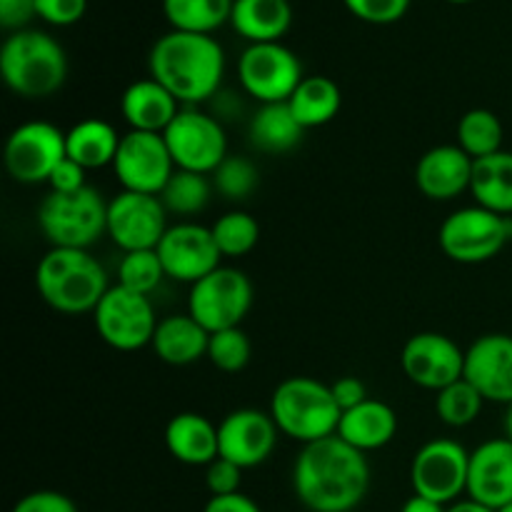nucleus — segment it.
<instances>
[{"instance_id": "1", "label": "nucleus", "mask_w": 512, "mask_h": 512, "mask_svg": "<svg viewBox=\"0 0 512 512\" xmlns=\"http://www.w3.org/2000/svg\"><path fill=\"white\" fill-rule=\"evenodd\" d=\"M293 490L310 512H353L370 490L368 458L338 435L303 445L293 465Z\"/></svg>"}, {"instance_id": "2", "label": "nucleus", "mask_w": 512, "mask_h": 512, "mask_svg": "<svg viewBox=\"0 0 512 512\" xmlns=\"http://www.w3.org/2000/svg\"><path fill=\"white\" fill-rule=\"evenodd\" d=\"M150 78L185 108L213 100L225 75V53L213 35L170 30L150 48Z\"/></svg>"}, {"instance_id": "3", "label": "nucleus", "mask_w": 512, "mask_h": 512, "mask_svg": "<svg viewBox=\"0 0 512 512\" xmlns=\"http://www.w3.org/2000/svg\"><path fill=\"white\" fill-rule=\"evenodd\" d=\"M35 288L45 305L63 315L93 313L108 293L103 265L78 248H50L35 268Z\"/></svg>"}, {"instance_id": "4", "label": "nucleus", "mask_w": 512, "mask_h": 512, "mask_svg": "<svg viewBox=\"0 0 512 512\" xmlns=\"http://www.w3.org/2000/svg\"><path fill=\"white\" fill-rule=\"evenodd\" d=\"M0 75L15 95L48 98L68 78V58L53 35L43 30H15L0 48Z\"/></svg>"}, {"instance_id": "5", "label": "nucleus", "mask_w": 512, "mask_h": 512, "mask_svg": "<svg viewBox=\"0 0 512 512\" xmlns=\"http://www.w3.org/2000/svg\"><path fill=\"white\" fill-rule=\"evenodd\" d=\"M268 413L285 438L310 445L338 433L343 410L335 403L330 385L308 375H295L273 390Z\"/></svg>"}, {"instance_id": "6", "label": "nucleus", "mask_w": 512, "mask_h": 512, "mask_svg": "<svg viewBox=\"0 0 512 512\" xmlns=\"http://www.w3.org/2000/svg\"><path fill=\"white\" fill-rule=\"evenodd\" d=\"M38 228L53 248L88 250L108 228V203L90 185L75 193L50 190L38 208Z\"/></svg>"}, {"instance_id": "7", "label": "nucleus", "mask_w": 512, "mask_h": 512, "mask_svg": "<svg viewBox=\"0 0 512 512\" xmlns=\"http://www.w3.org/2000/svg\"><path fill=\"white\" fill-rule=\"evenodd\" d=\"M512 240V218L480 205L460 208L443 220L438 233L440 250L450 260L478 265L493 260Z\"/></svg>"}, {"instance_id": "8", "label": "nucleus", "mask_w": 512, "mask_h": 512, "mask_svg": "<svg viewBox=\"0 0 512 512\" xmlns=\"http://www.w3.org/2000/svg\"><path fill=\"white\" fill-rule=\"evenodd\" d=\"M253 308V283L248 275L230 265H220L195 285H190L188 315L208 333L240 328Z\"/></svg>"}, {"instance_id": "9", "label": "nucleus", "mask_w": 512, "mask_h": 512, "mask_svg": "<svg viewBox=\"0 0 512 512\" xmlns=\"http://www.w3.org/2000/svg\"><path fill=\"white\" fill-rule=\"evenodd\" d=\"M93 323L105 345L120 353H135L153 343L160 320L148 295L113 285L93 310Z\"/></svg>"}, {"instance_id": "10", "label": "nucleus", "mask_w": 512, "mask_h": 512, "mask_svg": "<svg viewBox=\"0 0 512 512\" xmlns=\"http://www.w3.org/2000/svg\"><path fill=\"white\" fill-rule=\"evenodd\" d=\"M178 170L213 175L228 158V138L220 118L198 108H180L163 133Z\"/></svg>"}, {"instance_id": "11", "label": "nucleus", "mask_w": 512, "mask_h": 512, "mask_svg": "<svg viewBox=\"0 0 512 512\" xmlns=\"http://www.w3.org/2000/svg\"><path fill=\"white\" fill-rule=\"evenodd\" d=\"M238 78L250 98L268 105L288 103L305 75L298 55L283 43H253L240 55Z\"/></svg>"}, {"instance_id": "12", "label": "nucleus", "mask_w": 512, "mask_h": 512, "mask_svg": "<svg viewBox=\"0 0 512 512\" xmlns=\"http://www.w3.org/2000/svg\"><path fill=\"white\" fill-rule=\"evenodd\" d=\"M468 470L470 453L458 440L435 438L415 453L410 463V485L415 495L453 505L460 495L468 493Z\"/></svg>"}, {"instance_id": "13", "label": "nucleus", "mask_w": 512, "mask_h": 512, "mask_svg": "<svg viewBox=\"0 0 512 512\" xmlns=\"http://www.w3.org/2000/svg\"><path fill=\"white\" fill-rule=\"evenodd\" d=\"M5 168L10 178L23 185L48 183L53 170L68 158L65 133L45 120L18 125L5 143Z\"/></svg>"}, {"instance_id": "14", "label": "nucleus", "mask_w": 512, "mask_h": 512, "mask_svg": "<svg viewBox=\"0 0 512 512\" xmlns=\"http://www.w3.org/2000/svg\"><path fill=\"white\" fill-rule=\"evenodd\" d=\"M113 170L118 183L123 185V190L160 195L178 168H175L173 155H170L163 135L128 130L120 138V148L113 160Z\"/></svg>"}, {"instance_id": "15", "label": "nucleus", "mask_w": 512, "mask_h": 512, "mask_svg": "<svg viewBox=\"0 0 512 512\" xmlns=\"http://www.w3.org/2000/svg\"><path fill=\"white\" fill-rule=\"evenodd\" d=\"M168 228V210L160 195L120 190L113 200H108L105 233L123 253L155 250Z\"/></svg>"}, {"instance_id": "16", "label": "nucleus", "mask_w": 512, "mask_h": 512, "mask_svg": "<svg viewBox=\"0 0 512 512\" xmlns=\"http://www.w3.org/2000/svg\"><path fill=\"white\" fill-rule=\"evenodd\" d=\"M155 250H158L165 275L175 283L188 285H195L215 268H220V258H223L215 245L213 230L200 223L170 225Z\"/></svg>"}, {"instance_id": "17", "label": "nucleus", "mask_w": 512, "mask_h": 512, "mask_svg": "<svg viewBox=\"0 0 512 512\" xmlns=\"http://www.w3.org/2000/svg\"><path fill=\"white\" fill-rule=\"evenodd\" d=\"M400 365L410 383L438 393L463 378L465 350L443 333H418L403 345Z\"/></svg>"}, {"instance_id": "18", "label": "nucleus", "mask_w": 512, "mask_h": 512, "mask_svg": "<svg viewBox=\"0 0 512 512\" xmlns=\"http://www.w3.org/2000/svg\"><path fill=\"white\" fill-rule=\"evenodd\" d=\"M278 425L265 410L240 408L225 415L218 425L220 458L230 460L238 468H258L273 455L278 445Z\"/></svg>"}, {"instance_id": "19", "label": "nucleus", "mask_w": 512, "mask_h": 512, "mask_svg": "<svg viewBox=\"0 0 512 512\" xmlns=\"http://www.w3.org/2000/svg\"><path fill=\"white\" fill-rule=\"evenodd\" d=\"M463 378L475 385L485 403H512V335H480L465 350Z\"/></svg>"}, {"instance_id": "20", "label": "nucleus", "mask_w": 512, "mask_h": 512, "mask_svg": "<svg viewBox=\"0 0 512 512\" xmlns=\"http://www.w3.org/2000/svg\"><path fill=\"white\" fill-rule=\"evenodd\" d=\"M468 498L493 510L512 503V443L508 438L485 440L470 453Z\"/></svg>"}, {"instance_id": "21", "label": "nucleus", "mask_w": 512, "mask_h": 512, "mask_svg": "<svg viewBox=\"0 0 512 512\" xmlns=\"http://www.w3.org/2000/svg\"><path fill=\"white\" fill-rule=\"evenodd\" d=\"M473 158L460 145L430 148L415 165V185L430 200H455L470 190Z\"/></svg>"}, {"instance_id": "22", "label": "nucleus", "mask_w": 512, "mask_h": 512, "mask_svg": "<svg viewBox=\"0 0 512 512\" xmlns=\"http://www.w3.org/2000/svg\"><path fill=\"white\" fill-rule=\"evenodd\" d=\"M120 113L130 130L163 135L175 115L180 113V103L158 80L140 78L125 88L123 98H120Z\"/></svg>"}, {"instance_id": "23", "label": "nucleus", "mask_w": 512, "mask_h": 512, "mask_svg": "<svg viewBox=\"0 0 512 512\" xmlns=\"http://www.w3.org/2000/svg\"><path fill=\"white\" fill-rule=\"evenodd\" d=\"M165 448L178 463L208 468L220 458L218 425L200 413H178L165 425Z\"/></svg>"}, {"instance_id": "24", "label": "nucleus", "mask_w": 512, "mask_h": 512, "mask_svg": "<svg viewBox=\"0 0 512 512\" xmlns=\"http://www.w3.org/2000/svg\"><path fill=\"white\" fill-rule=\"evenodd\" d=\"M395 433H398V415L383 400L368 398L365 403L355 405V408L345 410L340 415L338 438L353 445L360 453H370V450H380L388 443H393Z\"/></svg>"}, {"instance_id": "25", "label": "nucleus", "mask_w": 512, "mask_h": 512, "mask_svg": "<svg viewBox=\"0 0 512 512\" xmlns=\"http://www.w3.org/2000/svg\"><path fill=\"white\" fill-rule=\"evenodd\" d=\"M210 333L193 318V315H168L158 323L150 348L155 350L163 363L185 368V365L198 363L200 358H208Z\"/></svg>"}, {"instance_id": "26", "label": "nucleus", "mask_w": 512, "mask_h": 512, "mask_svg": "<svg viewBox=\"0 0 512 512\" xmlns=\"http://www.w3.org/2000/svg\"><path fill=\"white\" fill-rule=\"evenodd\" d=\"M293 23L288 0H233L230 25L240 38L253 43H280Z\"/></svg>"}, {"instance_id": "27", "label": "nucleus", "mask_w": 512, "mask_h": 512, "mask_svg": "<svg viewBox=\"0 0 512 512\" xmlns=\"http://www.w3.org/2000/svg\"><path fill=\"white\" fill-rule=\"evenodd\" d=\"M470 193L480 208L512 218V153L500 150L488 158L473 160Z\"/></svg>"}, {"instance_id": "28", "label": "nucleus", "mask_w": 512, "mask_h": 512, "mask_svg": "<svg viewBox=\"0 0 512 512\" xmlns=\"http://www.w3.org/2000/svg\"><path fill=\"white\" fill-rule=\"evenodd\" d=\"M120 138L123 135H118V130L105 120L85 118L65 133V150H68V158L83 165L85 170L105 168V165H113Z\"/></svg>"}, {"instance_id": "29", "label": "nucleus", "mask_w": 512, "mask_h": 512, "mask_svg": "<svg viewBox=\"0 0 512 512\" xmlns=\"http://www.w3.org/2000/svg\"><path fill=\"white\" fill-rule=\"evenodd\" d=\"M305 128L295 120L288 103L260 105L250 118L248 135L255 150L263 153H288L303 140Z\"/></svg>"}, {"instance_id": "30", "label": "nucleus", "mask_w": 512, "mask_h": 512, "mask_svg": "<svg viewBox=\"0 0 512 512\" xmlns=\"http://www.w3.org/2000/svg\"><path fill=\"white\" fill-rule=\"evenodd\" d=\"M290 110H293L295 120L308 128H320V125L330 123L335 115L340 113L343 105V93H340L338 83L325 75H308L300 80L295 93L288 100Z\"/></svg>"}, {"instance_id": "31", "label": "nucleus", "mask_w": 512, "mask_h": 512, "mask_svg": "<svg viewBox=\"0 0 512 512\" xmlns=\"http://www.w3.org/2000/svg\"><path fill=\"white\" fill-rule=\"evenodd\" d=\"M163 13L173 30L213 35L223 23H230L233 0H163Z\"/></svg>"}, {"instance_id": "32", "label": "nucleus", "mask_w": 512, "mask_h": 512, "mask_svg": "<svg viewBox=\"0 0 512 512\" xmlns=\"http://www.w3.org/2000/svg\"><path fill=\"white\" fill-rule=\"evenodd\" d=\"M213 193V180L208 175L190 173V170H175L173 178L168 180V185L160 193V200H163L168 213L190 218V215H198L208 208Z\"/></svg>"}, {"instance_id": "33", "label": "nucleus", "mask_w": 512, "mask_h": 512, "mask_svg": "<svg viewBox=\"0 0 512 512\" xmlns=\"http://www.w3.org/2000/svg\"><path fill=\"white\" fill-rule=\"evenodd\" d=\"M503 135V123H500L493 110L473 108L458 123V145L473 160L500 153L503 150Z\"/></svg>"}, {"instance_id": "34", "label": "nucleus", "mask_w": 512, "mask_h": 512, "mask_svg": "<svg viewBox=\"0 0 512 512\" xmlns=\"http://www.w3.org/2000/svg\"><path fill=\"white\" fill-rule=\"evenodd\" d=\"M210 230H213L215 245L223 258H243L260 240L258 220L245 210H230V213L220 215L210 225Z\"/></svg>"}, {"instance_id": "35", "label": "nucleus", "mask_w": 512, "mask_h": 512, "mask_svg": "<svg viewBox=\"0 0 512 512\" xmlns=\"http://www.w3.org/2000/svg\"><path fill=\"white\" fill-rule=\"evenodd\" d=\"M485 398L475 390L473 383L460 378L458 383L448 385V388L438 390L435 398V413L450 428H468L483 413Z\"/></svg>"}, {"instance_id": "36", "label": "nucleus", "mask_w": 512, "mask_h": 512, "mask_svg": "<svg viewBox=\"0 0 512 512\" xmlns=\"http://www.w3.org/2000/svg\"><path fill=\"white\" fill-rule=\"evenodd\" d=\"M210 180H213L215 193H220L230 203H240V200H248L258 190L260 173L253 160L240 158V155H228L215 168Z\"/></svg>"}, {"instance_id": "37", "label": "nucleus", "mask_w": 512, "mask_h": 512, "mask_svg": "<svg viewBox=\"0 0 512 512\" xmlns=\"http://www.w3.org/2000/svg\"><path fill=\"white\" fill-rule=\"evenodd\" d=\"M165 278L168 275L160 263L158 250H133V253H123L120 258L118 285L133 290V293L150 295Z\"/></svg>"}, {"instance_id": "38", "label": "nucleus", "mask_w": 512, "mask_h": 512, "mask_svg": "<svg viewBox=\"0 0 512 512\" xmlns=\"http://www.w3.org/2000/svg\"><path fill=\"white\" fill-rule=\"evenodd\" d=\"M250 355H253V345H250V338L243 333V328L210 333L208 360L220 373H240V370L248 368Z\"/></svg>"}, {"instance_id": "39", "label": "nucleus", "mask_w": 512, "mask_h": 512, "mask_svg": "<svg viewBox=\"0 0 512 512\" xmlns=\"http://www.w3.org/2000/svg\"><path fill=\"white\" fill-rule=\"evenodd\" d=\"M345 8L355 18L373 25H388L403 18L410 8V0H343Z\"/></svg>"}, {"instance_id": "40", "label": "nucleus", "mask_w": 512, "mask_h": 512, "mask_svg": "<svg viewBox=\"0 0 512 512\" xmlns=\"http://www.w3.org/2000/svg\"><path fill=\"white\" fill-rule=\"evenodd\" d=\"M240 483H243V468L230 460L218 458L205 468V485L210 490V498L240 493Z\"/></svg>"}, {"instance_id": "41", "label": "nucleus", "mask_w": 512, "mask_h": 512, "mask_svg": "<svg viewBox=\"0 0 512 512\" xmlns=\"http://www.w3.org/2000/svg\"><path fill=\"white\" fill-rule=\"evenodd\" d=\"M88 0H35V13L50 25H73L85 15Z\"/></svg>"}, {"instance_id": "42", "label": "nucleus", "mask_w": 512, "mask_h": 512, "mask_svg": "<svg viewBox=\"0 0 512 512\" xmlns=\"http://www.w3.org/2000/svg\"><path fill=\"white\" fill-rule=\"evenodd\" d=\"M13 512H80L68 495L58 490H35L15 503Z\"/></svg>"}, {"instance_id": "43", "label": "nucleus", "mask_w": 512, "mask_h": 512, "mask_svg": "<svg viewBox=\"0 0 512 512\" xmlns=\"http://www.w3.org/2000/svg\"><path fill=\"white\" fill-rule=\"evenodd\" d=\"M85 173L88 170L83 168V165H78L75 160L65 158L63 163L58 165V168L53 170V175H50L48 185L53 193H75V190L85 188Z\"/></svg>"}, {"instance_id": "44", "label": "nucleus", "mask_w": 512, "mask_h": 512, "mask_svg": "<svg viewBox=\"0 0 512 512\" xmlns=\"http://www.w3.org/2000/svg\"><path fill=\"white\" fill-rule=\"evenodd\" d=\"M330 390H333L335 403H338V408L343 410V413L368 400V388H365L363 380L355 378V375H343V378H338L335 383H330Z\"/></svg>"}, {"instance_id": "45", "label": "nucleus", "mask_w": 512, "mask_h": 512, "mask_svg": "<svg viewBox=\"0 0 512 512\" xmlns=\"http://www.w3.org/2000/svg\"><path fill=\"white\" fill-rule=\"evenodd\" d=\"M35 15V0H0V25L5 30H25Z\"/></svg>"}, {"instance_id": "46", "label": "nucleus", "mask_w": 512, "mask_h": 512, "mask_svg": "<svg viewBox=\"0 0 512 512\" xmlns=\"http://www.w3.org/2000/svg\"><path fill=\"white\" fill-rule=\"evenodd\" d=\"M203 512H263L260 505L255 503L253 498L243 493H235V495H220V498H210L205 503Z\"/></svg>"}, {"instance_id": "47", "label": "nucleus", "mask_w": 512, "mask_h": 512, "mask_svg": "<svg viewBox=\"0 0 512 512\" xmlns=\"http://www.w3.org/2000/svg\"><path fill=\"white\" fill-rule=\"evenodd\" d=\"M445 508H448V505H440L435 503V500L413 493V498L405 500V505L400 508V512H445Z\"/></svg>"}, {"instance_id": "48", "label": "nucleus", "mask_w": 512, "mask_h": 512, "mask_svg": "<svg viewBox=\"0 0 512 512\" xmlns=\"http://www.w3.org/2000/svg\"><path fill=\"white\" fill-rule=\"evenodd\" d=\"M445 512H498V510L488 508V505L478 503V500H473V498H465V500H455L453 505H448V508H445Z\"/></svg>"}, {"instance_id": "49", "label": "nucleus", "mask_w": 512, "mask_h": 512, "mask_svg": "<svg viewBox=\"0 0 512 512\" xmlns=\"http://www.w3.org/2000/svg\"><path fill=\"white\" fill-rule=\"evenodd\" d=\"M503 425H505V438H508L510 443H512V403L508 405V410H505Z\"/></svg>"}, {"instance_id": "50", "label": "nucleus", "mask_w": 512, "mask_h": 512, "mask_svg": "<svg viewBox=\"0 0 512 512\" xmlns=\"http://www.w3.org/2000/svg\"><path fill=\"white\" fill-rule=\"evenodd\" d=\"M498 512H512V503H510V505H505V508H500Z\"/></svg>"}, {"instance_id": "51", "label": "nucleus", "mask_w": 512, "mask_h": 512, "mask_svg": "<svg viewBox=\"0 0 512 512\" xmlns=\"http://www.w3.org/2000/svg\"><path fill=\"white\" fill-rule=\"evenodd\" d=\"M448 3H473V0H448Z\"/></svg>"}]
</instances>
